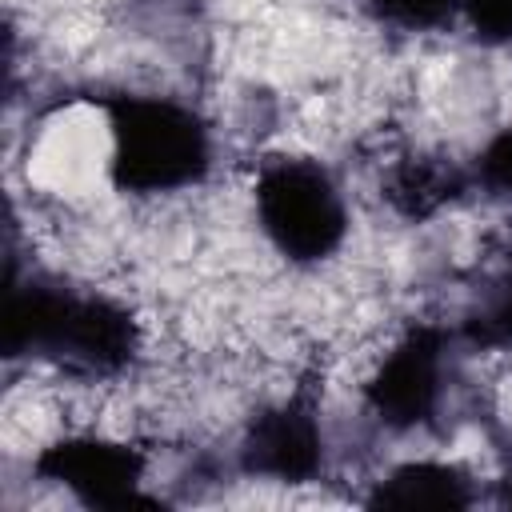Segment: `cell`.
I'll return each mask as SVG.
<instances>
[{"label": "cell", "instance_id": "obj_1", "mask_svg": "<svg viewBox=\"0 0 512 512\" xmlns=\"http://www.w3.org/2000/svg\"><path fill=\"white\" fill-rule=\"evenodd\" d=\"M140 348L136 320L124 304L64 288L52 280H8L4 296V352L40 356L84 376H112L132 364Z\"/></svg>", "mask_w": 512, "mask_h": 512}, {"label": "cell", "instance_id": "obj_2", "mask_svg": "<svg viewBox=\"0 0 512 512\" xmlns=\"http://www.w3.org/2000/svg\"><path fill=\"white\" fill-rule=\"evenodd\" d=\"M112 180L124 192H180L208 172L204 120L168 96H116L108 104Z\"/></svg>", "mask_w": 512, "mask_h": 512}, {"label": "cell", "instance_id": "obj_3", "mask_svg": "<svg viewBox=\"0 0 512 512\" xmlns=\"http://www.w3.org/2000/svg\"><path fill=\"white\" fill-rule=\"evenodd\" d=\"M256 220L292 264H320L348 236V208L332 172L316 160L280 156L256 176Z\"/></svg>", "mask_w": 512, "mask_h": 512}, {"label": "cell", "instance_id": "obj_4", "mask_svg": "<svg viewBox=\"0 0 512 512\" xmlns=\"http://www.w3.org/2000/svg\"><path fill=\"white\" fill-rule=\"evenodd\" d=\"M444 392V336L436 328H412L392 344L364 384V400L384 428L424 424Z\"/></svg>", "mask_w": 512, "mask_h": 512}, {"label": "cell", "instance_id": "obj_5", "mask_svg": "<svg viewBox=\"0 0 512 512\" xmlns=\"http://www.w3.org/2000/svg\"><path fill=\"white\" fill-rule=\"evenodd\" d=\"M36 472L76 500L92 508H132L148 504L140 492L144 484V456L120 440L104 436H68L40 452Z\"/></svg>", "mask_w": 512, "mask_h": 512}, {"label": "cell", "instance_id": "obj_6", "mask_svg": "<svg viewBox=\"0 0 512 512\" xmlns=\"http://www.w3.org/2000/svg\"><path fill=\"white\" fill-rule=\"evenodd\" d=\"M324 460V436L320 420L304 400L272 404L264 408L240 444V464L248 476L280 480V484H300L320 472Z\"/></svg>", "mask_w": 512, "mask_h": 512}, {"label": "cell", "instance_id": "obj_7", "mask_svg": "<svg viewBox=\"0 0 512 512\" xmlns=\"http://www.w3.org/2000/svg\"><path fill=\"white\" fill-rule=\"evenodd\" d=\"M368 504L372 508H468L472 504V480L456 464L412 460V464L392 468L376 484Z\"/></svg>", "mask_w": 512, "mask_h": 512}, {"label": "cell", "instance_id": "obj_8", "mask_svg": "<svg viewBox=\"0 0 512 512\" xmlns=\"http://www.w3.org/2000/svg\"><path fill=\"white\" fill-rule=\"evenodd\" d=\"M384 192H388V200L400 216L424 220V216L440 212L444 204H452L464 192V176L452 164L436 160V156H412L388 176Z\"/></svg>", "mask_w": 512, "mask_h": 512}, {"label": "cell", "instance_id": "obj_9", "mask_svg": "<svg viewBox=\"0 0 512 512\" xmlns=\"http://www.w3.org/2000/svg\"><path fill=\"white\" fill-rule=\"evenodd\" d=\"M464 336L476 348H512V256H508V280L480 300V308L468 312Z\"/></svg>", "mask_w": 512, "mask_h": 512}, {"label": "cell", "instance_id": "obj_10", "mask_svg": "<svg viewBox=\"0 0 512 512\" xmlns=\"http://www.w3.org/2000/svg\"><path fill=\"white\" fill-rule=\"evenodd\" d=\"M364 8L400 32H432L452 24V16L460 12V0H364Z\"/></svg>", "mask_w": 512, "mask_h": 512}, {"label": "cell", "instance_id": "obj_11", "mask_svg": "<svg viewBox=\"0 0 512 512\" xmlns=\"http://www.w3.org/2000/svg\"><path fill=\"white\" fill-rule=\"evenodd\" d=\"M464 20L488 44H512V0H460Z\"/></svg>", "mask_w": 512, "mask_h": 512}, {"label": "cell", "instance_id": "obj_12", "mask_svg": "<svg viewBox=\"0 0 512 512\" xmlns=\"http://www.w3.org/2000/svg\"><path fill=\"white\" fill-rule=\"evenodd\" d=\"M476 180L496 196H512V124L500 136H492V144L480 152Z\"/></svg>", "mask_w": 512, "mask_h": 512}]
</instances>
